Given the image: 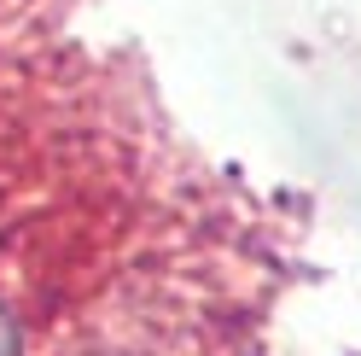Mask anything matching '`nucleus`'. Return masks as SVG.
<instances>
[{
	"instance_id": "f257e3e1",
	"label": "nucleus",
	"mask_w": 361,
	"mask_h": 356,
	"mask_svg": "<svg viewBox=\"0 0 361 356\" xmlns=\"http://www.w3.org/2000/svg\"><path fill=\"white\" fill-rule=\"evenodd\" d=\"M0 356H24V333H18V316L6 309V298H0Z\"/></svg>"
}]
</instances>
